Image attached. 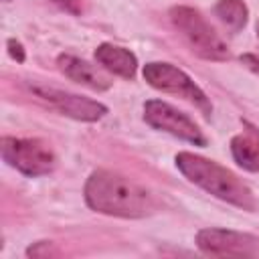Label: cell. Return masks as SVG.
Instances as JSON below:
<instances>
[{"label": "cell", "mask_w": 259, "mask_h": 259, "mask_svg": "<svg viewBox=\"0 0 259 259\" xmlns=\"http://www.w3.org/2000/svg\"><path fill=\"white\" fill-rule=\"evenodd\" d=\"M4 2H10V0H4Z\"/></svg>", "instance_id": "cell-18"}, {"label": "cell", "mask_w": 259, "mask_h": 259, "mask_svg": "<svg viewBox=\"0 0 259 259\" xmlns=\"http://www.w3.org/2000/svg\"><path fill=\"white\" fill-rule=\"evenodd\" d=\"M196 245L212 257H259V239L231 229H200L196 233Z\"/></svg>", "instance_id": "cell-7"}, {"label": "cell", "mask_w": 259, "mask_h": 259, "mask_svg": "<svg viewBox=\"0 0 259 259\" xmlns=\"http://www.w3.org/2000/svg\"><path fill=\"white\" fill-rule=\"evenodd\" d=\"M30 91L47 101L53 109H57L61 115L73 117L77 121H97L107 113V107L95 99L77 95V93H69L63 89H55V87H47V85H38V83H30Z\"/></svg>", "instance_id": "cell-8"}, {"label": "cell", "mask_w": 259, "mask_h": 259, "mask_svg": "<svg viewBox=\"0 0 259 259\" xmlns=\"http://www.w3.org/2000/svg\"><path fill=\"white\" fill-rule=\"evenodd\" d=\"M57 63H59V69L65 73V77H69L71 81L79 85H85L93 91H107L111 87V79L105 73H101L97 67H93L91 63H87L85 59L63 53L59 55Z\"/></svg>", "instance_id": "cell-9"}, {"label": "cell", "mask_w": 259, "mask_h": 259, "mask_svg": "<svg viewBox=\"0 0 259 259\" xmlns=\"http://www.w3.org/2000/svg\"><path fill=\"white\" fill-rule=\"evenodd\" d=\"M51 2H55L57 6H61L63 10H67L75 16H79L85 10V0H51Z\"/></svg>", "instance_id": "cell-15"}, {"label": "cell", "mask_w": 259, "mask_h": 259, "mask_svg": "<svg viewBox=\"0 0 259 259\" xmlns=\"http://www.w3.org/2000/svg\"><path fill=\"white\" fill-rule=\"evenodd\" d=\"M241 63L247 67V69H251L255 75H259V57H255V55H241Z\"/></svg>", "instance_id": "cell-16"}, {"label": "cell", "mask_w": 259, "mask_h": 259, "mask_svg": "<svg viewBox=\"0 0 259 259\" xmlns=\"http://www.w3.org/2000/svg\"><path fill=\"white\" fill-rule=\"evenodd\" d=\"M95 61L107 69L109 73L123 77V79H134L138 73V59L132 51L111 45V42H101L95 49Z\"/></svg>", "instance_id": "cell-10"}, {"label": "cell", "mask_w": 259, "mask_h": 259, "mask_svg": "<svg viewBox=\"0 0 259 259\" xmlns=\"http://www.w3.org/2000/svg\"><path fill=\"white\" fill-rule=\"evenodd\" d=\"M6 47H8V55H10L16 63H24L26 53H24V47H22L20 40H16V38H8V40H6Z\"/></svg>", "instance_id": "cell-14"}, {"label": "cell", "mask_w": 259, "mask_h": 259, "mask_svg": "<svg viewBox=\"0 0 259 259\" xmlns=\"http://www.w3.org/2000/svg\"><path fill=\"white\" fill-rule=\"evenodd\" d=\"M174 162H176V168L182 172V176L192 184H196L198 188H202L204 192L237 208L255 212L257 200L253 190L229 168L192 152H178Z\"/></svg>", "instance_id": "cell-2"}, {"label": "cell", "mask_w": 259, "mask_h": 259, "mask_svg": "<svg viewBox=\"0 0 259 259\" xmlns=\"http://www.w3.org/2000/svg\"><path fill=\"white\" fill-rule=\"evenodd\" d=\"M257 36H259V22H257Z\"/></svg>", "instance_id": "cell-17"}, {"label": "cell", "mask_w": 259, "mask_h": 259, "mask_svg": "<svg viewBox=\"0 0 259 259\" xmlns=\"http://www.w3.org/2000/svg\"><path fill=\"white\" fill-rule=\"evenodd\" d=\"M142 75L148 81V85H152L154 89L178 95V97L186 99L188 103H192L194 107H198L204 117H208L212 113V105H210L206 93L190 79V75H186L182 69L174 67L172 63H162V61L146 63Z\"/></svg>", "instance_id": "cell-5"}, {"label": "cell", "mask_w": 259, "mask_h": 259, "mask_svg": "<svg viewBox=\"0 0 259 259\" xmlns=\"http://www.w3.org/2000/svg\"><path fill=\"white\" fill-rule=\"evenodd\" d=\"M85 202L95 212L119 219H142L158 206L148 188L111 170H95L87 178Z\"/></svg>", "instance_id": "cell-1"}, {"label": "cell", "mask_w": 259, "mask_h": 259, "mask_svg": "<svg viewBox=\"0 0 259 259\" xmlns=\"http://www.w3.org/2000/svg\"><path fill=\"white\" fill-rule=\"evenodd\" d=\"M144 119L154 130L166 132L194 146H206V136L200 132V127L186 113L162 99H150L144 103Z\"/></svg>", "instance_id": "cell-6"}, {"label": "cell", "mask_w": 259, "mask_h": 259, "mask_svg": "<svg viewBox=\"0 0 259 259\" xmlns=\"http://www.w3.org/2000/svg\"><path fill=\"white\" fill-rule=\"evenodd\" d=\"M214 14L233 32H239L249 20V8L243 0H219L214 6Z\"/></svg>", "instance_id": "cell-12"}, {"label": "cell", "mask_w": 259, "mask_h": 259, "mask_svg": "<svg viewBox=\"0 0 259 259\" xmlns=\"http://www.w3.org/2000/svg\"><path fill=\"white\" fill-rule=\"evenodd\" d=\"M26 255L28 257H57L59 255V249L51 241H38V243L30 245L26 249Z\"/></svg>", "instance_id": "cell-13"}, {"label": "cell", "mask_w": 259, "mask_h": 259, "mask_svg": "<svg viewBox=\"0 0 259 259\" xmlns=\"http://www.w3.org/2000/svg\"><path fill=\"white\" fill-rule=\"evenodd\" d=\"M170 20L174 28L184 36L192 53L206 61H229L231 51L225 40L217 34L210 22L192 6H172Z\"/></svg>", "instance_id": "cell-3"}, {"label": "cell", "mask_w": 259, "mask_h": 259, "mask_svg": "<svg viewBox=\"0 0 259 259\" xmlns=\"http://www.w3.org/2000/svg\"><path fill=\"white\" fill-rule=\"evenodd\" d=\"M2 160L18 170L24 176L36 178L51 174L57 166L55 152L49 148L47 142L38 138H10L4 136L0 140Z\"/></svg>", "instance_id": "cell-4"}, {"label": "cell", "mask_w": 259, "mask_h": 259, "mask_svg": "<svg viewBox=\"0 0 259 259\" xmlns=\"http://www.w3.org/2000/svg\"><path fill=\"white\" fill-rule=\"evenodd\" d=\"M247 130L233 136L231 154L235 162L247 172H259V130L245 123Z\"/></svg>", "instance_id": "cell-11"}]
</instances>
